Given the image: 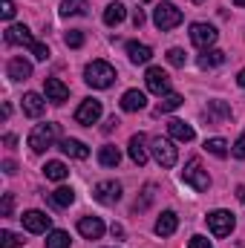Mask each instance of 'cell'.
Here are the masks:
<instances>
[{
    "label": "cell",
    "mask_w": 245,
    "mask_h": 248,
    "mask_svg": "<svg viewBox=\"0 0 245 248\" xmlns=\"http://www.w3.org/2000/svg\"><path fill=\"white\" fill-rule=\"evenodd\" d=\"M58 136H61V124L58 122L38 124V127L29 133V147H32L35 153H44V150H49V147L58 141Z\"/></svg>",
    "instance_id": "1"
},
{
    "label": "cell",
    "mask_w": 245,
    "mask_h": 248,
    "mask_svg": "<svg viewBox=\"0 0 245 248\" xmlns=\"http://www.w3.org/2000/svg\"><path fill=\"white\" fill-rule=\"evenodd\" d=\"M84 81L90 87H95V90H107L116 81V69L107 61H92V63H87V69H84Z\"/></svg>",
    "instance_id": "2"
},
{
    "label": "cell",
    "mask_w": 245,
    "mask_h": 248,
    "mask_svg": "<svg viewBox=\"0 0 245 248\" xmlns=\"http://www.w3.org/2000/svg\"><path fill=\"white\" fill-rule=\"evenodd\" d=\"M153 23H156V29L170 32V29H176L182 23V9H176L170 0H162L156 6V12H153Z\"/></svg>",
    "instance_id": "3"
},
{
    "label": "cell",
    "mask_w": 245,
    "mask_h": 248,
    "mask_svg": "<svg viewBox=\"0 0 245 248\" xmlns=\"http://www.w3.org/2000/svg\"><path fill=\"white\" fill-rule=\"evenodd\" d=\"M182 182L184 185H190L193 190H208L211 187V176H208V170L202 168V162L193 156V159H187V165H184V170H182Z\"/></svg>",
    "instance_id": "4"
},
{
    "label": "cell",
    "mask_w": 245,
    "mask_h": 248,
    "mask_svg": "<svg viewBox=\"0 0 245 248\" xmlns=\"http://www.w3.org/2000/svg\"><path fill=\"white\" fill-rule=\"evenodd\" d=\"M150 153H153V159H156L162 168H173L176 159H179V150L173 147V141H170V139H162V136H156V139L150 141Z\"/></svg>",
    "instance_id": "5"
},
{
    "label": "cell",
    "mask_w": 245,
    "mask_h": 248,
    "mask_svg": "<svg viewBox=\"0 0 245 248\" xmlns=\"http://www.w3.org/2000/svg\"><path fill=\"white\" fill-rule=\"evenodd\" d=\"M234 225H237V219H234V214L231 211H211L208 214V228H211V234L214 237H228L231 231H234Z\"/></svg>",
    "instance_id": "6"
},
{
    "label": "cell",
    "mask_w": 245,
    "mask_h": 248,
    "mask_svg": "<svg viewBox=\"0 0 245 248\" xmlns=\"http://www.w3.org/2000/svg\"><path fill=\"white\" fill-rule=\"evenodd\" d=\"M101 113H104V107H101L98 98H84L81 107L75 110V122L84 124V127H92V124L101 119Z\"/></svg>",
    "instance_id": "7"
},
{
    "label": "cell",
    "mask_w": 245,
    "mask_h": 248,
    "mask_svg": "<svg viewBox=\"0 0 245 248\" xmlns=\"http://www.w3.org/2000/svg\"><path fill=\"white\" fill-rule=\"evenodd\" d=\"M216 38H219V32H216L211 23H193V26H190V41H193V46H199V49H211V46L216 44Z\"/></svg>",
    "instance_id": "8"
},
{
    "label": "cell",
    "mask_w": 245,
    "mask_h": 248,
    "mask_svg": "<svg viewBox=\"0 0 245 248\" xmlns=\"http://www.w3.org/2000/svg\"><path fill=\"white\" fill-rule=\"evenodd\" d=\"M144 81H147V90L156 93V95H168L170 93V78H168V72L162 66H150L147 75H144Z\"/></svg>",
    "instance_id": "9"
},
{
    "label": "cell",
    "mask_w": 245,
    "mask_h": 248,
    "mask_svg": "<svg viewBox=\"0 0 245 248\" xmlns=\"http://www.w3.org/2000/svg\"><path fill=\"white\" fill-rule=\"evenodd\" d=\"M6 44H12V46H26V49H35V38H32V32L23 26V23H12L9 29H6Z\"/></svg>",
    "instance_id": "10"
},
{
    "label": "cell",
    "mask_w": 245,
    "mask_h": 248,
    "mask_svg": "<svg viewBox=\"0 0 245 248\" xmlns=\"http://www.w3.org/2000/svg\"><path fill=\"white\" fill-rule=\"evenodd\" d=\"M20 219H23V228L32 234H46L52 228V217H46L44 211H26Z\"/></svg>",
    "instance_id": "11"
},
{
    "label": "cell",
    "mask_w": 245,
    "mask_h": 248,
    "mask_svg": "<svg viewBox=\"0 0 245 248\" xmlns=\"http://www.w3.org/2000/svg\"><path fill=\"white\" fill-rule=\"evenodd\" d=\"M231 107L225 104V101H208V107L202 110V119L208 124H228L231 122Z\"/></svg>",
    "instance_id": "12"
},
{
    "label": "cell",
    "mask_w": 245,
    "mask_h": 248,
    "mask_svg": "<svg viewBox=\"0 0 245 248\" xmlns=\"http://www.w3.org/2000/svg\"><path fill=\"white\" fill-rule=\"evenodd\" d=\"M92 196H95V202H101V205H116V202L122 199V185H119V182H98L95 190H92Z\"/></svg>",
    "instance_id": "13"
},
{
    "label": "cell",
    "mask_w": 245,
    "mask_h": 248,
    "mask_svg": "<svg viewBox=\"0 0 245 248\" xmlns=\"http://www.w3.org/2000/svg\"><path fill=\"white\" fill-rule=\"evenodd\" d=\"M44 90H46V101H52V104H63L69 98V87L63 84L61 78H46Z\"/></svg>",
    "instance_id": "14"
},
{
    "label": "cell",
    "mask_w": 245,
    "mask_h": 248,
    "mask_svg": "<svg viewBox=\"0 0 245 248\" xmlns=\"http://www.w3.org/2000/svg\"><path fill=\"white\" fill-rule=\"evenodd\" d=\"M78 231H81V237H87V240H101V237H104V222H101L98 217H81V219H78Z\"/></svg>",
    "instance_id": "15"
},
{
    "label": "cell",
    "mask_w": 245,
    "mask_h": 248,
    "mask_svg": "<svg viewBox=\"0 0 245 248\" xmlns=\"http://www.w3.org/2000/svg\"><path fill=\"white\" fill-rule=\"evenodd\" d=\"M130 159L141 168V165H147V136L144 133H136L133 139H130Z\"/></svg>",
    "instance_id": "16"
},
{
    "label": "cell",
    "mask_w": 245,
    "mask_h": 248,
    "mask_svg": "<svg viewBox=\"0 0 245 248\" xmlns=\"http://www.w3.org/2000/svg\"><path fill=\"white\" fill-rule=\"evenodd\" d=\"M144 107H147V95L141 90H127L122 95V110H127V113H138Z\"/></svg>",
    "instance_id": "17"
},
{
    "label": "cell",
    "mask_w": 245,
    "mask_h": 248,
    "mask_svg": "<svg viewBox=\"0 0 245 248\" xmlns=\"http://www.w3.org/2000/svg\"><path fill=\"white\" fill-rule=\"evenodd\" d=\"M44 110H46V101H44V95H38V93H26V95H23V113H26L29 119H38V116H44Z\"/></svg>",
    "instance_id": "18"
},
{
    "label": "cell",
    "mask_w": 245,
    "mask_h": 248,
    "mask_svg": "<svg viewBox=\"0 0 245 248\" xmlns=\"http://www.w3.org/2000/svg\"><path fill=\"white\" fill-rule=\"evenodd\" d=\"M176 228H179V217H176L173 211H165V214L156 219V225H153V231H156L159 237H170Z\"/></svg>",
    "instance_id": "19"
},
{
    "label": "cell",
    "mask_w": 245,
    "mask_h": 248,
    "mask_svg": "<svg viewBox=\"0 0 245 248\" xmlns=\"http://www.w3.org/2000/svg\"><path fill=\"white\" fill-rule=\"evenodd\" d=\"M58 147H61L66 156H72V159H87L90 156V147L84 141H78V139H61Z\"/></svg>",
    "instance_id": "20"
},
{
    "label": "cell",
    "mask_w": 245,
    "mask_h": 248,
    "mask_svg": "<svg viewBox=\"0 0 245 248\" xmlns=\"http://www.w3.org/2000/svg\"><path fill=\"white\" fill-rule=\"evenodd\" d=\"M127 58L133 63H147L153 58V49L147 46V44H138V41H130L127 44Z\"/></svg>",
    "instance_id": "21"
},
{
    "label": "cell",
    "mask_w": 245,
    "mask_h": 248,
    "mask_svg": "<svg viewBox=\"0 0 245 248\" xmlns=\"http://www.w3.org/2000/svg\"><path fill=\"white\" fill-rule=\"evenodd\" d=\"M6 72H9L12 81H26V78L32 75V63L23 61V58H12L9 66H6Z\"/></svg>",
    "instance_id": "22"
},
{
    "label": "cell",
    "mask_w": 245,
    "mask_h": 248,
    "mask_svg": "<svg viewBox=\"0 0 245 248\" xmlns=\"http://www.w3.org/2000/svg\"><path fill=\"white\" fill-rule=\"evenodd\" d=\"M168 130H170V136L173 139H179V141H193L196 139V133H193V127L182 119H173V122L168 124Z\"/></svg>",
    "instance_id": "23"
},
{
    "label": "cell",
    "mask_w": 245,
    "mask_h": 248,
    "mask_svg": "<svg viewBox=\"0 0 245 248\" xmlns=\"http://www.w3.org/2000/svg\"><path fill=\"white\" fill-rule=\"evenodd\" d=\"M98 162H101L104 168H119V162H122V150H119L116 144H104L101 153H98Z\"/></svg>",
    "instance_id": "24"
},
{
    "label": "cell",
    "mask_w": 245,
    "mask_h": 248,
    "mask_svg": "<svg viewBox=\"0 0 245 248\" xmlns=\"http://www.w3.org/2000/svg\"><path fill=\"white\" fill-rule=\"evenodd\" d=\"M124 15H127L124 3H119V0H116V3H110V6L104 9V23H107V26H119V23L124 20Z\"/></svg>",
    "instance_id": "25"
},
{
    "label": "cell",
    "mask_w": 245,
    "mask_h": 248,
    "mask_svg": "<svg viewBox=\"0 0 245 248\" xmlns=\"http://www.w3.org/2000/svg\"><path fill=\"white\" fill-rule=\"evenodd\" d=\"M182 95L179 93H168V95H162V101L156 104V116H162V113H170V110H179L182 107Z\"/></svg>",
    "instance_id": "26"
},
{
    "label": "cell",
    "mask_w": 245,
    "mask_h": 248,
    "mask_svg": "<svg viewBox=\"0 0 245 248\" xmlns=\"http://www.w3.org/2000/svg\"><path fill=\"white\" fill-rule=\"evenodd\" d=\"M44 176L52 179V182H63V179L69 176V168H66L63 162H46V165H44Z\"/></svg>",
    "instance_id": "27"
},
{
    "label": "cell",
    "mask_w": 245,
    "mask_h": 248,
    "mask_svg": "<svg viewBox=\"0 0 245 248\" xmlns=\"http://www.w3.org/2000/svg\"><path fill=\"white\" fill-rule=\"evenodd\" d=\"M222 61H225V52H219V49H202V55L196 58V63H199L202 69H211V66H219Z\"/></svg>",
    "instance_id": "28"
},
{
    "label": "cell",
    "mask_w": 245,
    "mask_h": 248,
    "mask_svg": "<svg viewBox=\"0 0 245 248\" xmlns=\"http://www.w3.org/2000/svg\"><path fill=\"white\" fill-rule=\"evenodd\" d=\"M87 0H61V17H72V15H87Z\"/></svg>",
    "instance_id": "29"
},
{
    "label": "cell",
    "mask_w": 245,
    "mask_h": 248,
    "mask_svg": "<svg viewBox=\"0 0 245 248\" xmlns=\"http://www.w3.org/2000/svg\"><path fill=\"white\" fill-rule=\"evenodd\" d=\"M49 199H52V205H58V208H69V205L75 202V190L63 185V187H58V190H52Z\"/></svg>",
    "instance_id": "30"
},
{
    "label": "cell",
    "mask_w": 245,
    "mask_h": 248,
    "mask_svg": "<svg viewBox=\"0 0 245 248\" xmlns=\"http://www.w3.org/2000/svg\"><path fill=\"white\" fill-rule=\"evenodd\" d=\"M205 150H208L211 156H216V159H225V156H228V141H225V139H208V141H205Z\"/></svg>",
    "instance_id": "31"
},
{
    "label": "cell",
    "mask_w": 245,
    "mask_h": 248,
    "mask_svg": "<svg viewBox=\"0 0 245 248\" xmlns=\"http://www.w3.org/2000/svg\"><path fill=\"white\" fill-rule=\"evenodd\" d=\"M46 248H69V234L66 231H49L46 234Z\"/></svg>",
    "instance_id": "32"
},
{
    "label": "cell",
    "mask_w": 245,
    "mask_h": 248,
    "mask_svg": "<svg viewBox=\"0 0 245 248\" xmlns=\"http://www.w3.org/2000/svg\"><path fill=\"white\" fill-rule=\"evenodd\" d=\"M153 199H156V185H144V190H141V199H136L133 211H144Z\"/></svg>",
    "instance_id": "33"
},
{
    "label": "cell",
    "mask_w": 245,
    "mask_h": 248,
    "mask_svg": "<svg viewBox=\"0 0 245 248\" xmlns=\"http://www.w3.org/2000/svg\"><path fill=\"white\" fill-rule=\"evenodd\" d=\"M17 246H23V237H20V234L0 231V248H17Z\"/></svg>",
    "instance_id": "34"
},
{
    "label": "cell",
    "mask_w": 245,
    "mask_h": 248,
    "mask_svg": "<svg viewBox=\"0 0 245 248\" xmlns=\"http://www.w3.org/2000/svg\"><path fill=\"white\" fill-rule=\"evenodd\" d=\"M63 44H66L69 49H81V46H84V35H81L78 29H69V32L63 35Z\"/></svg>",
    "instance_id": "35"
},
{
    "label": "cell",
    "mask_w": 245,
    "mask_h": 248,
    "mask_svg": "<svg viewBox=\"0 0 245 248\" xmlns=\"http://www.w3.org/2000/svg\"><path fill=\"white\" fill-rule=\"evenodd\" d=\"M168 61L173 63V66H184V61H187V55H184V49H168Z\"/></svg>",
    "instance_id": "36"
},
{
    "label": "cell",
    "mask_w": 245,
    "mask_h": 248,
    "mask_svg": "<svg viewBox=\"0 0 245 248\" xmlns=\"http://www.w3.org/2000/svg\"><path fill=\"white\" fill-rule=\"evenodd\" d=\"M15 12H17V9H15V3H12V0H0V15H3V20H12V17H15Z\"/></svg>",
    "instance_id": "37"
},
{
    "label": "cell",
    "mask_w": 245,
    "mask_h": 248,
    "mask_svg": "<svg viewBox=\"0 0 245 248\" xmlns=\"http://www.w3.org/2000/svg\"><path fill=\"white\" fill-rule=\"evenodd\" d=\"M12 205H15V196H12V193H3V205H0V217H12Z\"/></svg>",
    "instance_id": "38"
},
{
    "label": "cell",
    "mask_w": 245,
    "mask_h": 248,
    "mask_svg": "<svg viewBox=\"0 0 245 248\" xmlns=\"http://www.w3.org/2000/svg\"><path fill=\"white\" fill-rule=\"evenodd\" d=\"M187 248H214L202 234H196V237H190V243H187Z\"/></svg>",
    "instance_id": "39"
},
{
    "label": "cell",
    "mask_w": 245,
    "mask_h": 248,
    "mask_svg": "<svg viewBox=\"0 0 245 248\" xmlns=\"http://www.w3.org/2000/svg\"><path fill=\"white\" fill-rule=\"evenodd\" d=\"M231 153H234L237 159H245V133L237 139V141H234V150H231Z\"/></svg>",
    "instance_id": "40"
},
{
    "label": "cell",
    "mask_w": 245,
    "mask_h": 248,
    "mask_svg": "<svg viewBox=\"0 0 245 248\" xmlns=\"http://www.w3.org/2000/svg\"><path fill=\"white\" fill-rule=\"evenodd\" d=\"M3 173H6V176H15V173H17V165H15L12 159H6V162H3Z\"/></svg>",
    "instance_id": "41"
},
{
    "label": "cell",
    "mask_w": 245,
    "mask_h": 248,
    "mask_svg": "<svg viewBox=\"0 0 245 248\" xmlns=\"http://www.w3.org/2000/svg\"><path fill=\"white\" fill-rule=\"evenodd\" d=\"M116 127H119V119H116V116H110L107 124H104V133H110V130H116Z\"/></svg>",
    "instance_id": "42"
},
{
    "label": "cell",
    "mask_w": 245,
    "mask_h": 248,
    "mask_svg": "<svg viewBox=\"0 0 245 248\" xmlns=\"http://www.w3.org/2000/svg\"><path fill=\"white\" fill-rule=\"evenodd\" d=\"M133 23H136V26H141V23H144V12H141V9H136V12H133Z\"/></svg>",
    "instance_id": "43"
},
{
    "label": "cell",
    "mask_w": 245,
    "mask_h": 248,
    "mask_svg": "<svg viewBox=\"0 0 245 248\" xmlns=\"http://www.w3.org/2000/svg\"><path fill=\"white\" fill-rule=\"evenodd\" d=\"M15 141H17V139H15V136H12V133H9V136H6V139H3V144H6V147H15Z\"/></svg>",
    "instance_id": "44"
},
{
    "label": "cell",
    "mask_w": 245,
    "mask_h": 248,
    "mask_svg": "<svg viewBox=\"0 0 245 248\" xmlns=\"http://www.w3.org/2000/svg\"><path fill=\"white\" fill-rule=\"evenodd\" d=\"M110 231H113V237H124V228H122V225H113Z\"/></svg>",
    "instance_id": "45"
},
{
    "label": "cell",
    "mask_w": 245,
    "mask_h": 248,
    "mask_svg": "<svg viewBox=\"0 0 245 248\" xmlns=\"http://www.w3.org/2000/svg\"><path fill=\"white\" fill-rule=\"evenodd\" d=\"M237 199H240V202H243V205H245V187H243V185L237 187Z\"/></svg>",
    "instance_id": "46"
},
{
    "label": "cell",
    "mask_w": 245,
    "mask_h": 248,
    "mask_svg": "<svg viewBox=\"0 0 245 248\" xmlns=\"http://www.w3.org/2000/svg\"><path fill=\"white\" fill-rule=\"evenodd\" d=\"M237 84H240V87H243V90H245V69H243V72H240V75H237Z\"/></svg>",
    "instance_id": "47"
},
{
    "label": "cell",
    "mask_w": 245,
    "mask_h": 248,
    "mask_svg": "<svg viewBox=\"0 0 245 248\" xmlns=\"http://www.w3.org/2000/svg\"><path fill=\"white\" fill-rule=\"evenodd\" d=\"M234 6H245V0H234Z\"/></svg>",
    "instance_id": "48"
},
{
    "label": "cell",
    "mask_w": 245,
    "mask_h": 248,
    "mask_svg": "<svg viewBox=\"0 0 245 248\" xmlns=\"http://www.w3.org/2000/svg\"><path fill=\"white\" fill-rule=\"evenodd\" d=\"M193 3H205V0H193Z\"/></svg>",
    "instance_id": "49"
},
{
    "label": "cell",
    "mask_w": 245,
    "mask_h": 248,
    "mask_svg": "<svg viewBox=\"0 0 245 248\" xmlns=\"http://www.w3.org/2000/svg\"><path fill=\"white\" fill-rule=\"evenodd\" d=\"M138 3H147V0H138Z\"/></svg>",
    "instance_id": "50"
}]
</instances>
